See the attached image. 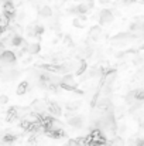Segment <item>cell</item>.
Here are the masks:
<instances>
[{
	"mask_svg": "<svg viewBox=\"0 0 144 146\" xmlns=\"http://www.w3.org/2000/svg\"><path fill=\"white\" fill-rule=\"evenodd\" d=\"M59 87L65 91H75L76 90V81H75V77L74 74H65L61 77V84Z\"/></svg>",
	"mask_w": 144,
	"mask_h": 146,
	"instance_id": "obj_1",
	"label": "cell"
},
{
	"mask_svg": "<svg viewBox=\"0 0 144 146\" xmlns=\"http://www.w3.org/2000/svg\"><path fill=\"white\" fill-rule=\"evenodd\" d=\"M16 61H17V55H16V52H13L10 50H4L0 54V64H3L4 67H11L16 64Z\"/></svg>",
	"mask_w": 144,
	"mask_h": 146,
	"instance_id": "obj_2",
	"label": "cell"
},
{
	"mask_svg": "<svg viewBox=\"0 0 144 146\" xmlns=\"http://www.w3.org/2000/svg\"><path fill=\"white\" fill-rule=\"evenodd\" d=\"M133 38H143L144 37V23H133L130 26V31Z\"/></svg>",
	"mask_w": 144,
	"mask_h": 146,
	"instance_id": "obj_3",
	"label": "cell"
},
{
	"mask_svg": "<svg viewBox=\"0 0 144 146\" xmlns=\"http://www.w3.org/2000/svg\"><path fill=\"white\" fill-rule=\"evenodd\" d=\"M47 112L51 115V116H59L62 113V109L59 106V104L54 102V101H47Z\"/></svg>",
	"mask_w": 144,
	"mask_h": 146,
	"instance_id": "obj_4",
	"label": "cell"
},
{
	"mask_svg": "<svg viewBox=\"0 0 144 146\" xmlns=\"http://www.w3.org/2000/svg\"><path fill=\"white\" fill-rule=\"evenodd\" d=\"M66 122H68L69 126H72L75 129H79V128L84 126V118L81 115H69Z\"/></svg>",
	"mask_w": 144,
	"mask_h": 146,
	"instance_id": "obj_5",
	"label": "cell"
},
{
	"mask_svg": "<svg viewBox=\"0 0 144 146\" xmlns=\"http://www.w3.org/2000/svg\"><path fill=\"white\" fill-rule=\"evenodd\" d=\"M112 21H113V13L110 10H107V9L102 10L100 11V16H99V23L100 24H109Z\"/></svg>",
	"mask_w": 144,
	"mask_h": 146,
	"instance_id": "obj_6",
	"label": "cell"
},
{
	"mask_svg": "<svg viewBox=\"0 0 144 146\" xmlns=\"http://www.w3.org/2000/svg\"><path fill=\"white\" fill-rule=\"evenodd\" d=\"M100 37H102V29H100V26H92L89 29V40L96 43V41L100 40Z\"/></svg>",
	"mask_w": 144,
	"mask_h": 146,
	"instance_id": "obj_7",
	"label": "cell"
},
{
	"mask_svg": "<svg viewBox=\"0 0 144 146\" xmlns=\"http://www.w3.org/2000/svg\"><path fill=\"white\" fill-rule=\"evenodd\" d=\"M30 90H31L30 82H28V81H21V82L18 84V87H17L16 94H17V95H24V94H27Z\"/></svg>",
	"mask_w": 144,
	"mask_h": 146,
	"instance_id": "obj_8",
	"label": "cell"
},
{
	"mask_svg": "<svg viewBox=\"0 0 144 146\" xmlns=\"http://www.w3.org/2000/svg\"><path fill=\"white\" fill-rule=\"evenodd\" d=\"M52 14H54V11H52V9L49 6H41V7H38V16L40 17L49 19V17H52Z\"/></svg>",
	"mask_w": 144,
	"mask_h": 146,
	"instance_id": "obj_9",
	"label": "cell"
},
{
	"mask_svg": "<svg viewBox=\"0 0 144 146\" xmlns=\"http://www.w3.org/2000/svg\"><path fill=\"white\" fill-rule=\"evenodd\" d=\"M24 41H26V40H24L20 34H13V36H11V38H10V44H11L13 47H16V48L21 47V44H23Z\"/></svg>",
	"mask_w": 144,
	"mask_h": 146,
	"instance_id": "obj_10",
	"label": "cell"
},
{
	"mask_svg": "<svg viewBox=\"0 0 144 146\" xmlns=\"http://www.w3.org/2000/svg\"><path fill=\"white\" fill-rule=\"evenodd\" d=\"M41 51V46L40 43H28L27 44V52L31 54V55H36Z\"/></svg>",
	"mask_w": 144,
	"mask_h": 146,
	"instance_id": "obj_11",
	"label": "cell"
},
{
	"mask_svg": "<svg viewBox=\"0 0 144 146\" xmlns=\"http://www.w3.org/2000/svg\"><path fill=\"white\" fill-rule=\"evenodd\" d=\"M127 145L129 146H144V139L141 136H133V138L129 139Z\"/></svg>",
	"mask_w": 144,
	"mask_h": 146,
	"instance_id": "obj_12",
	"label": "cell"
},
{
	"mask_svg": "<svg viewBox=\"0 0 144 146\" xmlns=\"http://www.w3.org/2000/svg\"><path fill=\"white\" fill-rule=\"evenodd\" d=\"M79 106H81V104H79V102H76V101L68 102V104L65 105V108H66V111H68V112H74V111H76Z\"/></svg>",
	"mask_w": 144,
	"mask_h": 146,
	"instance_id": "obj_13",
	"label": "cell"
},
{
	"mask_svg": "<svg viewBox=\"0 0 144 146\" xmlns=\"http://www.w3.org/2000/svg\"><path fill=\"white\" fill-rule=\"evenodd\" d=\"M136 3V0H117L116 4L117 6H129V4H133Z\"/></svg>",
	"mask_w": 144,
	"mask_h": 146,
	"instance_id": "obj_14",
	"label": "cell"
},
{
	"mask_svg": "<svg viewBox=\"0 0 144 146\" xmlns=\"http://www.w3.org/2000/svg\"><path fill=\"white\" fill-rule=\"evenodd\" d=\"M64 43H65L68 47H74V43H72V40H71V37H69V36H66V37L64 38Z\"/></svg>",
	"mask_w": 144,
	"mask_h": 146,
	"instance_id": "obj_15",
	"label": "cell"
},
{
	"mask_svg": "<svg viewBox=\"0 0 144 146\" xmlns=\"http://www.w3.org/2000/svg\"><path fill=\"white\" fill-rule=\"evenodd\" d=\"M7 102H9V98L6 97V95H0V106L6 105Z\"/></svg>",
	"mask_w": 144,
	"mask_h": 146,
	"instance_id": "obj_16",
	"label": "cell"
},
{
	"mask_svg": "<svg viewBox=\"0 0 144 146\" xmlns=\"http://www.w3.org/2000/svg\"><path fill=\"white\" fill-rule=\"evenodd\" d=\"M74 26H75V27H79V29H84V24H82V21H81L79 19H75V20H74Z\"/></svg>",
	"mask_w": 144,
	"mask_h": 146,
	"instance_id": "obj_17",
	"label": "cell"
},
{
	"mask_svg": "<svg viewBox=\"0 0 144 146\" xmlns=\"http://www.w3.org/2000/svg\"><path fill=\"white\" fill-rule=\"evenodd\" d=\"M65 146H79V142H78V141L71 139V141H68V143H66Z\"/></svg>",
	"mask_w": 144,
	"mask_h": 146,
	"instance_id": "obj_18",
	"label": "cell"
},
{
	"mask_svg": "<svg viewBox=\"0 0 144 146\" xmlns=\"http://www.w3.org/2000/svg\"><path fill=\"white\" fill-rule=\"evenodd\" d=\"M139 123H140V129H141V131H144V118H143V119H140V122H139Z\"/></svg>",
	"mask_w": 144,
	"mask_h": 146,
	"instance_id": "obj_19",
	"label": "cell"
},
{
	"mask_svg": "<svg viewBox=\"0 0 144 146\" xmlns=\"http://www.w3.org/2000/svg\"><path fill=\"white\" fill-rule=\"evenodd\" d=\"M140 50H144V43L141 44V46H140Z\"/></svg>",
	"mask_w": 144,
	"mask_h": 146,
	"instance_id": "obj_20",
	"label": "cell"
},
{
	"mask_svg": "<svg viewBox=\"0 0 144 146\" xmlns=\"http://www.w3.org/2000/svg\"><path fill=\"white\" fill-rule=\"evenodd\" d=\"M55 1H58V3H62V1H65V0H55Z\"/></svg>",
	"mask_w": 144,
	"mask_h": 146,
	"instance_id": "obj_21",
	"label": "cell"
}]
</instances>
